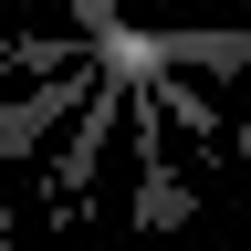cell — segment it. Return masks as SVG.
<instances>
[{
    "mask_svg": "<svg viewBox=\"0 0 251 251\" xmlns=\"http://www.w3.org/2000/svg\"><path fill=\"white\" fill-rule=\"evenodd\" d=\"M84 94H94V74H52V84H31L21 105H0V157H31L52 126H74Z\"/></svg>",
    "mask_w": 251,
    "mask_h": 251,
    "instance_id": "obj_1",
    "label": "cell"
},
{
    "mask_svg": "<svg viewBox=\"0 0 251 251\" xmlns=\"http://www.w3.org/2000/svg\"><path fill=\"white\" fill-rule=\"evenodd\" d=\"M136 168H147V178H136V230L157 241V230H178V220L199 209V199H188V178L168 168V157H136Z\"/></svg>",
    "mask_w": 251,
    "mask_h": 251,
    "instance_id": "obj_2",
    "label": "cell"
},
{
    "mask_svg": "<svg viewBox=\"0 0 251 251\" xmlns=\"http://www.w3.org/2000/svg\"><path fill=\"white\" fill-rule=\"evenodd\" d=\"M63 11H74V21H84V42H105V31L126 21V11H115V0H63Z\"/></svg>",
    "mask_w": 251,
    "mask_h": 251,
    "instance_id": "obj_3",
    "label": "cell"
}]
</instances>
